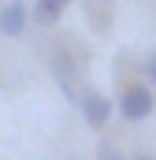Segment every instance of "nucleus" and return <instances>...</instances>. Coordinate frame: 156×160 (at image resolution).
I'll use <instances>...</instances> for the list:
<instances>
[{"label": "nucleus", "mask_w": 156, "mask_h": 160, "mask_svg": "<svg viewBox=\"0 0 156 160\" xmlns=\"http://www.w3.org/2000/svg\"><path fill=\"white\" fill-rule=\"evenodd\" d=\"M78 112H82V119L89 123L93 130H100L104 123L112 119V101L100 93V89H93V86H85V89H78Z\"/></svg>", "instance_id": "nucleus-1"}, {"label": "nucleus", "mask_w": 156, "mask_h": 160, "mask_svg": "<svg viewBox=\"0 0 156 160\" xmlns=\"http://www.w3.org/2000/svg\"><path fill=\"white\" fill-rule=\"evenodd\" d=\"M153 108H156V101H153V89H149V86H130V89H123V97H119V112H123V119H130V123L149 119Z\"/></svg>", "instance_id": "nucleus-2"}, {"label": "nucleus", "mask_w": 156, "mask_h": 160, "mask_svg": "<svg viewBox=\"0 0 156 160\" xmlns=\"http://www.w3.org/2000/svg\"><path fill=\"white\" fill-rule=\"evenodd\" d=\"M52 78H56V86L63 89V101H71L75 104L78 101V86H75V78H78V67H75V60H71V52H56L52 56Z\"/></svg>", "instance_id": "nucleus-3"}, {"label": "nucleus", "mask_w": 156, "mask_h": 160, "mask_svg": "<svg viewBox=\"0 0 156 160\" xmlns=\"http://www.w3.org/2000/svg\"><path fill=\"white\" fill-rule=\"evenodd\" d=\"M26 22H30V8L22 0H11V4L0 8V34L4 38H19L26 30Z\"/></svg>", "instance_id": "nucleus-4"}, {"label": "nucleus", "mask_w": 156, "mask_h": 160, "mask_svg": "<svg viewBox=\"0 0 156 160\" xmlns=\"http://www.w3.org/2000/svg\"><path fill=\"white\" fill-rule=\"evenodd\" d=\"M67 4H71V0H37L30 15H34V22H37V26H56V22H60V15L67 11Z\"/></svg>", "instance_id": "nucleus-5"}, {"label": "nucleus", "mask_w": 156, "mask_h": 160, "mask_svg": "<svg viewBox=\"0 0 156 160\" xmlns=\"http://www.w3.org/2000/svg\"><path fill=\"white\" fill-rule=\"evenodd\" d=\"M97 160H126V157H123V149H115V145H100L97 149Z\"/></svg>", "instance_id": "nucleus-6"}, {"label": "nucleus", "mask_w": 156, "mask_h": 160, "mask_svg": "<svg viewBox=\"0 0 156 160\" xmlns=\"http://www.w3.org/2000/svg\"><path fill=\"white\" fill-rule=\"evenodd\" d=\"M145 75H149V82H153V89H156V52L145 56Z\"/></svg>", "instance_id": "nucleus-7"}, {"label": "nucleus", "mask_w": 156, "mask_h": 160, "mask_svg": "<svg viewBox=\"0 0 156 160\" xmlns=\"http://www.w3.org/2000/svg\"><path fill=\"white\" fill-rule=\"evenodd\" d=\"M134 160H153V157H134Z\"/></svg>", "instance_id": "nucleus-8"}]
</instances>
